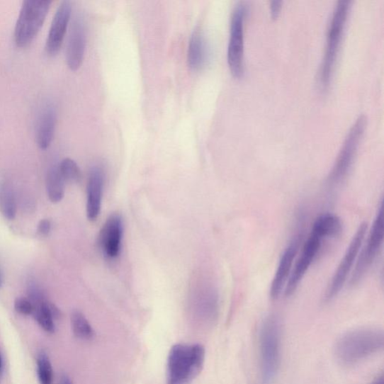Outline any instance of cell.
I'll return each instance as SVG.
<instances>
[{"label": "cell", "mask_w": 384, "mask_h": 384, "mask_svg": "<svg viewBox=\"0 0 384 384\" xmlns=\"http://www.w3.org/2000/svg\"><path fill=\"white\" fill-rule=\"evenodd\" d=\"M384 334L378 328H360L341 337L335 345L337 360L344 365H353L383 350Z\"/></svg>", "instance_id": "6da1fadb"}, {"label": "cell", "mask_w": 384, "mask_h": 384, "mask_svg": "<svg viewBox=\"0 0 384 384\" xmlns=\"http://www.w3.org/2000/svg\"><path fill=\"white\" fill-rule=\"evenodd\" d=\"M205 354L200 344L174 345L168 360V384H191L201 373Z\"/></svg>", "instance_id": "7a4b0ae2"}, {"label": "cell", "mask_w": 384, "mask_h": 384, "mask_svg": "<svg viewBox=\"0 0 384 384\" xmlns=\"http://www.w3.org/2000/svg\"><path fill=\"white\" fill-rule=\"evenodd\" d=\"M281 326L275 315L267 317L260 332L261 379L263 384H271L278 372L281 362Z\"/></svg>", "instance_id": "3957f363"}, {"label": "cell", "mask_w": 384, "mask_h": 384, "mask_svg": "<svg viewBox=\"0 0 384 384\" xmlns=\"http://www.w3.org/2000/svg\"><path fill=\"white\" fill-rule=\"evenodd\" d=\"M350 8L349 0H339L332 13L327 33L326 52L319 74V81L323 88L328 86L334 70Z\"/></svg>", "instance_id": "277c9868"}, {"label": "cell", "mask_w": 384, "mask_h": 384, "mask_svg": "<svg viewBox=\"0 0 384 384\" xmlns=\"http://www.w3.org/2000/svg\"><path fill=\"white\" fill-rule=\"evenodd\" d=\"M366 123L367 117L365 114H362L351 125L334 164L327 177L326 183L329 189L337 188L347 178L352 169Z\"/></svg>", "instance_id": "5b68a950"}, {"label": "cell", "mask_w": 384, "mask_h": 384, "mask_svg": "<svg viewBox=\"0 0 384 384\" xmlns=\"http://www.w3.org/2000/svg\"><path fill=\"white\" fill-rule=\"evenodd\" d=\"M51 2L28 0L22 4L15 29L18 47L29 46L40 33L48 14Z\"/></svg>", "instance_id": "8992f818"}, {"label": "cell", "mask_w": 384, "mask_h": 384, "mask_svg": "<svg viewBox=\"0 0 384 384\" xmlns=\"http://www.w3.org/2000/svg\"><path fill=\"white\" fill-rule=\"evenodd\" d=\"M383 204L382 202L365 245L363 243L359 254H358L349 281L351 286L354 287L359 284L375 263L383 246Z\"/></svg>", "instance_id": "52a82bcc"}, {"label": "cell", "mask_w": 384, "mask_h": 384, "mask_svg": "<svg viewBox=\"0 0 384 384\" xmlns=\"http://www.w3.org/2000/svg\"><path fill=\"white\" fill-rule=\"evenodd\" d=\"M249 11L247 3L239 2L234 9L230 21L227 62L230 71L239 78L244 73V20Z\"/></svg>", "instance_id": "ba28073f"}, {"label": "cell", "mask_w": 384, "mask_h": 384, "mask_svg": "<svg viewBox=\"0 0 384 384\" xmlns=\"http://www.w3.org/2000/svg\"><path fill=\"white\" fill-rule=\"evenodd\" d=\"M367 230L366 222L362 223L358 227L327 287L324 295L325 302H329L337 297L345 283H347L349 274L353 270V266L365 240Z\"/></svg>", "instance_id": "9c48e42d"}, {"label": "cell", "mask_w": 384, "mask_h": 384, "mask_svg": "<svg viewBox=\"0 0 384 384\" xmlns=\"http://www.w3.org/2000/svg\"><path fill=\"white\" fill-rule=\"evenodd\" d=\"M322 240L311 233L305 241L299 258L293 264L290 276L284 290L286 297H290L299 287L303 278L310 270L320 250H321Z\"/></svg>", "instance_id": "30bf717a"}, {"label": "cell", "mask_w": 384, "mask_h": 384, "mask_svg": "<svg viewBox=\"0 0 384 384\" xmlns=\"http://www.w3.org/2000/svg\"><path fill=\"white\" fill-rule=\"evenodd\" d=\"M302 235L294 236L279 260L270 290L271 298L277 300L286 288L299 251Z\"/></svg>", "instance_id": "8fae6325"}, {"label": "cell", "mask_w": 384, "mask_h": 384, "mask_svg": "<svg viewBox=\"0 0 384 384\" xmlns=\"http://www.w3.org/2000/svg\"><path fill=\"white\" fill-rule=\"evenodd\" d=\"M123 234V224L121 215H111L102 227L98 237L99 247L108 259H117L120 255Z\"/></svg>", "instance_id": "7c38bea8"}, {"label": "cell", "mask_w": 384, "mask_h": 384, "mask_svg": "<svg viewBox=\"0 0 384 384\" xmlns=\"http://www.w3.org/2000/svg\"><path fill=\"white\" fill-rule=\"evenodd\" d=\"M72 15V4L63 1L55 13L51 23L46 41V51L50 57H55L62 47L65 38Z\"/></svg>", "instance_id": "4fadbf2b"}, {"label": "cell", "mask_w": 384, "mask_h": 384, "mask_svg": "<svg viewBox=\"0 0 384 384\" xmlns=\"http://www.w3.org/2000/svg\"><path fill=\"white\" fill-rule=\"evenodd\" d=\"M86 43L85 22L82 17L74 18L68 40L67 48V62L72 71L80 69L84 58Z\"/></svg>", "instance_id": "5bb4252c"}, {"label": "cell", "mask_w": 384, "mask_h": 384, "mask_svg": "<svg viewBox=\"0 0 384 384\" xmlns=\"http://www.w3.org/2000/svg\"><path fill=\"white\" fill-rule=\"evenodd\" d=\"M104 184L105 171L102 166L97 164L91 169L87 184L86 215L89 220H96L100 214Z\"/></svg>", "instance_id": "9a60e30c"}, {"label": "cell", "mask_w": 384, "mask_h": 384, "mask_svg": "<svg viewBox=\"0 0 384 384\" xmlns=\"http://www.w3.org/2000/svg\"><path fill=\"white\" fill-rule=\"evenodd\" d=\"M57 123V112L53 105L45 104L38 115L36 125V143L42 149H47L52 143Z\"/></svg>", "instance_id": "2e32d148"}, {"label": "cell", "mask_w": 384, "mask_h": 384, "mask_svg": "<svg viewBox=\"0 0 384 384\" xmlns=\"http://www.w3.org/2000/svg\"><path fill=\"white\" fill-rule=\"evenodd\" d=\"M210 47L201 28H197L192 33L188 48L187 60L192 70H200L208 63Z\"/></svg>", "instance_id": "e0dca14e"}, {"label": "cell", "mask_w": 384, "mask_h": 384, "mask_svg": "<svg viewBox=\"0 0 384 384\" xmlns=\"http://www.w3.org/2000/svg\"><path fill=\"white\" fill-rule=\"evenodd\" d=\"M33 305V315L38 325L48 334H54L56 329L55 320L60 316L57 307L47 299Z\"/></svg>", "instance_id": "ac0fdd59"}, {"label": "cell", "mask_w": 384, "mask_h": 384, "mask_svg": "<svg viewBox=\"0 0 384 384\" xmlns=\"http://www.w3.org/2000/svg\"><path fill=\"white\" fill-rule=\"evenodd\" d=\"M341 230L342 222L340 218L332 213H324L317 218L311 233L324 239L338 236Z\"/></svg>", "instance_id": "d6986e66"}, {"label": "cell", "mask_w": 384, "mask_h": 384, "mask_svg": "<svg viewBox=\"0 0 384 384\" xmlns=\"http://www.w3.org/2000/svg\"><path fill=\"white\" fill-rule=\"evenodd\" d=\"M65 181L62 177L59 168L53 167L47 173L46 179L47 193L50 201L57 203L60 202L65 195Z\"/></svg>", "instance_id": "ffe728a7"}, {"label": "cell", "mask_w": 384, "mask_h": 384, "mask_svg": "<svg viewBox=\"0 0 384 384\" xmlns=\"http://www.w3.org/2000/svg\"><path fill=\"white\" fill-rule=\"evenodd\" d=\"M0 211L9 220H14L17 214L15 192L7 183L0 186Z\"/></svg>", "instance_id": "44dd1931"}, {"label": "cell", "mask_w": 384, "mask_h": 384, "mask_svg": "<svg viewBox=\"0 0 384 384\" xmlns=\"http://www.w3.org/2000/svg\"><path fill=\"white\" fill-rule=\"evenodd\" d=\"M71 323L74 335L77 338L86 341L94 339V330L82 312H73L71 316Z\"/></svg>", "instance_id": "7402d4cb"}, {"label": "cell", "mask_w": 384, "mask_h": 384, "mask_svg": "<svg viewBox=\"0 0 384 384\" xmlns=\"http://www.w3.org/2000/svg\"><path fill=\"white\" fill-rule=\"evenodd\" d=\"M37 375L40 384H53L54 371L47 354L42 351L37 356Z\"/></svg>", "instance_id": "603a6c76"}, {"label": "cell", "mask_w": 384, "mask_h": 384, "mask_svg": "<svg viewBox=\"0 0 384 384\" xmlns=\"http://www.w3.org/2000/svg\"><path fill=\"white\" fill-rule=\"evenodd\" d=\"M60 173L66 183H75L81 180V172L78 164L73 159H63L58 166Z\"/></svg>", "instance_id": "cb8c5ba5"}, {"label": "cell", "mask_w": 384, "mask_h": 384, "mask_svg": "<svg viewBox=\"0 0 384 384\" xmlns=\"http://www.w3.org/2000/svg\"><path fill=\"white\" fill-rule=\"evenodd\" d=\"M16 311L22 315L28 316L33 313V305L28 298H18L14 304Z\"/></svg>", "instance_id": "d4e9b609"}, {"label": "cell", "mask_w": 384, "mask_h": 384, "mask_svg": "<svg viewBox=\"0 0 384 384\" xmlns=\"http://www.w3.org/2000/svg\"><path fill=\"white\" fill-rule=\"evenodd\" d=\"M52 229V223L49 220H42L38 224L37 232L42 237H47Z\"/></svg>", "instance_id": "484cf974"}, {"label": "cell", "mask_w": 384, "mask_h": 384, "mask_svg": "<svg viewBox=\"0 0 384 384\" xmlns=\"http://www.w3.org/2000/svg\"><path fill=\"white\" fill-rule=\"evenodd\" d=\"M281 5H283V2L281 0H273L271 3V11L273 17H276L278 15Z\"/></svg>", "instance_id": "4316f807"}, {"label": "cell", "mask_w": 384, "mask_h": 384, "mask_svg": "<svg viewBox=\"0 0 384 384\" xmlns=\"http://www.w3.org/2000/svg\"><path fill=\"white\" fill-rule=\"evenodd\" d=\"M59 384H73V383L67 375H64L61 377Z\"/></svg>", "instance_id": "83f0119b"}, {"label": "cell", "mask_w": 384, "mask_h": 384, "mask_svg": "<svg viewBox=\"0 0 384 384\" xmlns=\"http://www.w3.org/2000/svg\"><path fill=\"white\" fill-rule=\"evenodd\" d=\"M372 384H384L383 377H379Z\"/></svg>", "instance_id": "f1b7e54d"}, {"label": "cell", "mask_w": 384, "mask_h": 384, "mask_svg": "<svg viewBox=\"0 0 384 384\" xmlns=\"http://www.w3.org/2000/svg\"><path fill=\"white\" fill-rule=\"evenodd\" d=\"M3 285H4V278H3L1 271H0V288H1Z\"/></svg>", "instance_id": "f546056e"}, {"label": "cell", "mask_w": 384, "mask_h": 384, "mask_svg": "<svg viewBox=\"0 0 384 384\" xmlns=\"http://www.w3.org/2000/svg\"><path fill=\"white\" fill-rule=\"evenodd\" d=\"M2 369H3V360H2L1 355H0V373H1Z\"/></svg>", "instance_id": "4dcf8cb0"}]
</instances>
